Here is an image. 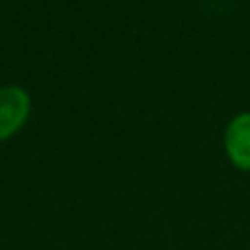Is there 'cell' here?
Returning <instances> with one entry per match:
<instances>
[{"label":"cell","instance_id":"obj_1","mask_svg":"<svg viewBox=\"0 0 250 250\" xmlns=\"http://www.w3.org/2000/svg\"><path fill=\"white\" fill-rule=\"evenodd\" d=\"M31 110V99L22 88H0V141L9 138L24 125Z\"/></svg>","mask_w":250,"mask_h":250},{"label":"cell","instance_id":"obj_2","mask_svg":"<svg viewBox=\"0 0 250 250\" xmlns=\"http://www.w3.org/2000/svg\"><path fill=\"white\" fill-rule=\"evenodd\" d=\"M226 154L235 167L250 171V112L237 114L226 127Z\"/></svg>","mask_w":250,"mask_h":250}]
</instances>
